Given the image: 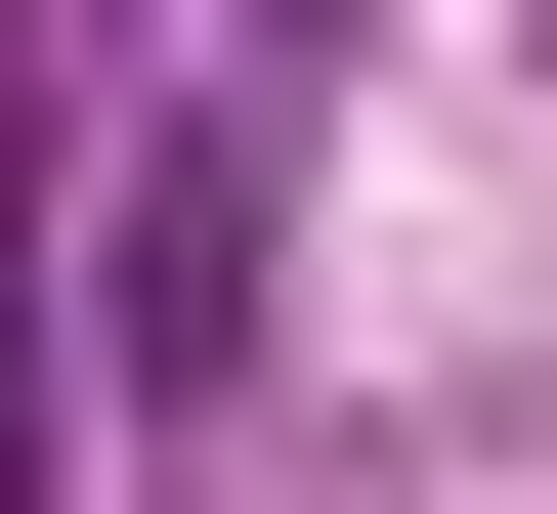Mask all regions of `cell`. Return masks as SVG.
Returning a JSON list of instances; mask_svg holds the SVG:
<instances>
[{
  "mask_svg": "<svg viewBox=\"0 0 557 514\" xmlns=\"http://www.w3.org/2000/svg\"><path fill=\"white\" fill-rule=\"evenodd\" d=\"M0 514H44V343H0Z\"/></svg>",
  "mask_w": 557,
  "mask_h": 514,
  "instance_id": "6da1fadb",
  "label": "cell"
}]
</instances>
